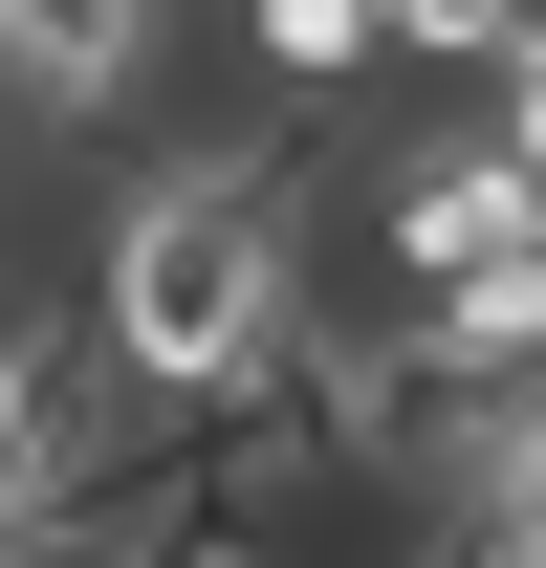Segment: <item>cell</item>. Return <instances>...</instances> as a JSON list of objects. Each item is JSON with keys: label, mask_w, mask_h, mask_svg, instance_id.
<instances>
[{"label": "cell", "mask_w": 546, "mask_h": 568, "mask_svg": "<svg viewBox=\"0 0 546 568\" xmlns=\"http://www.w3.org/2000/svg\"><path fill=\"white\" fill-rule=\"evenodd\" d=\"M153 67V0H0V132H88Z\"/></svg>", "instance_id": "1"}, {"label": "cell", "mask_w": 546, "mask_h": 568, "mask_svg": "<svg viewBox=\"0 0 546 568\" xmlns=\"http://www.w3.org/2000/svg\"><path fill=\"white\" fill-rule=\"evenodd\" d=\"M481 132H503V153H525V175H546V44H525V67H503V88H481Z\"/></svg>", "instance_id": "2"}, {"label": "cell", "mask_w": 546, "mask_h": 568, "mask_svg": "<svg viewBox=\"0 0 546 568\" xmlns=\"http://www.w3.org/2000/svg\"><path fill=\"white\" fill-rule=\"evenodd\" d=\"M153 568H241V547H219V525H175V547H153Z\"/></svg>", "instance_id": "3"}]
</instances>
